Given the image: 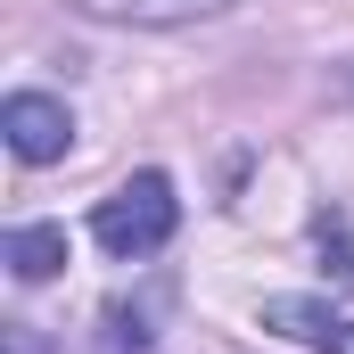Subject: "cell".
<instances>
[{"mask_svg": "<svg viewBox=\"0 0 354 354\" xmlns=\"http://www.w3.org/2000/svg\"><path fill=\"white\" fill-rule=\"evenodd\" d=\"M174 223H181L174 181H165V174H132V181H115V189L99 198L91 239H99L115 264H140V256H157V248L174 239Z\"/></svg>", "mask_w": 354, "mask_h": 354, "instance_id": "cell-1", "label": "cell"}, {"mask_svg": "<svg viewBox=\"0 0 354 354\" xmlns=\"http://www.w3.org/2000/svg\"><path fill=\"white\" fill-rule=\"evenodd\" d=\"M0 338H8V354H50V346H41V330H25V322H8Z\"/></svg>", "mask_w": 354, "mask_h": 354, "instance_id": "cell-6", "label": "cell"}, {"mask_svg": "<svg viewBox=\"0 0 354 354\" xmlns=\"http://www.w3.org/2000/svg\"><path fill=\"white\" fill-rule=\"evenodd\" d=\"M66 264V223H17L8 231V272L17 280H50Z\"/></svg>", "mask_w": 354, "mask_h": 354, "instance_id": "cell-5", "label": "cell"}, {"mask_svg": "<svg viewBox=\"0 0 354 354\" xmlns=\"http://www.w3.org/2000/svg\"><path fill=\"white\" fill-rule=\"evenodd\" d=\"M99 25H140V33H165V25H206V17H231L239 0H75Z\"/></svg>", "mask_w": 354, "mask_h": 354, "instance_id": "cell-3", "label": "cell"}, {"mask_svg": "<svg viewBox=\"0 0 354 354\" xmlns=\"http://www.w3.org/2000/svg\"><path fill=\"white\" fill-rule=\"evenodd\" d=\"M264 330H288V338H305V346H322V354H354V322L338 305H322V297H272Z\"/></svg>", "mask_w": 354, "mask_h": 354, "instance_id": "cell-4", "label": "cell"}, {"mask_svg": "<svg viewBox=\"0 0 354 354\" xmlns=\"http://www.w3.org/2000/svg\"><path fill=\"white\" fill-rule=\"evenodd\" d=\"M0 132H8V149H17L25 165H58V157L75 149V115H66V99H50V91H8V99H0Z\"/></svg>", "mask_w": 354, "mask_h": 354, "instance_id": "cell-2", "label": "cell"}]
</instances>
